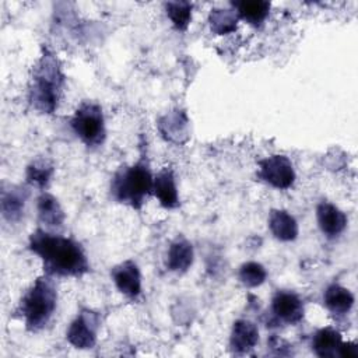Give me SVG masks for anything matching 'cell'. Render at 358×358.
<instances>
[{
    "label": "cell",
    "instance_id": "cell-1",
    "mask_svg": "<svg viewBox=\"0 0 358 358\" xmlns=\"http://www.w3.org/2000/svg\"><path fill=\"white\" fill-rule=\"evenodd\" d=\"M28 249L35 253L43 273L52 277H83L90 271L87 253L80 242L38 227L28 239Z\"/></svg>",
    "mask_w": 358,
    "mask_h": 358
},
{
    "label": "cell",
    "instance_id": "cell-2",
    "mask_svg": "<svg viewBox=\"0 0 358 358\" xmlns=\"http://www.w3.org/2000/svg\"><path fill=\"white\" fill-rule=\"evenodd\" d=\"M64 83L66 77L57 56L48 48H43L29 78L28 99L31 106L42 115L56 112L63 96Z\"/></svg>",
    "mask_w": 358,
    "mask_h": 358
},
{
    "label": "cell",
    "instance_id": "cell-3",
    "mask_svg": "<svg viewBox=\"0 0 358 358\" xmlns=\"http://www.w3.org/2000/svg\"><path fill=\"white\" fill-rule=\"evenodd\" d=\"M57 298L55 277L43 273L24 292L15 313L28 331L38 333L52 320L57 308Z\"/></svg>",
    "mask_w": 358,
    "mask_h": 358
},
{
    "label": "cell",
    "instance_id": "cell-4",
    "mask_svg": "<svg viewBox=\"0 0 358 358\" xmlns=\"http://www.w3.org/2000/svg\"><path fill=\"white\" fill-rule=\"evenodd\" d=\"M154 175L145 159L122 166L110 180V196L117 203L140 210L147 197L152 194Z\"/></svg>",
    "mask_w": 358,
    "mask_h": 358
},
{
    "label": "cell",
    "instance_id": "cell-5",
    "mask_svg": "<svg viewBox=\"0 0 358 358\" xmlns=\"http://www.w3.org/2000/svg\"><path fill=\"white\" fill-rule=\"evenodd\" d=\"M70 126L77 138L88 148H96L106 138V126L102 106L92 101L83 102L74 112Z\"/></svg>",
    "mask_w": 358,
    "mask_h": 358
},
{
    "label": "cell",
    "instance_id": "cell-6",
    "mask_svg": "<svg viewBox=\"0 0 358 358\" xmlns=\"http://www.w3.org/2000/svg\"><path fill=\"white\" fill-rule=\"evenodd\" d=\"M257 178L274 189L285 190L295 183L296 173L287 155L274 154L259 161Z\"/></svg>",
    "mask_w": 358,
    "mask_h": 358
},
{
    "label": "cell",
    "instance_id": "cell-7",
    "mask_svg": "<svg viewBox=\"0 0 358 358\" xmlns=\"http://www.w3.org/2000/svg\"><path fill=\"white\" fill-rule=\"evenodd\" d=\"M99 327V313L92 309L83 308L69 324L66 330V338L74 348L90 350L96 344Z\"/></svg>",
    "mask_w": 358,
    "mask_h": 358
},
{
    "label": "cell",
    "instance_id": "cell-8",
    "mask_svg": "<svg viewBox=\"0 0 358 358\" xmlns=\"http://www.w3.org/2000/svg\"><path fill=\"white\" fill-rule=\"evenodd\" d=\"M270 312L278 323L294 326L303 319L305 306L303 301L294 291L278 289L271 298Z\"/></svg>",
    "mask_w": 358,
    "mask_h": 358
},
{
    "label": "cell",
    "instance_id": "cell-9",
    "mask_svg": "<svg viewBox=\"0 0 358 358\" xmlns=\"http://www.w3.org/2000/svg\"><path fill=\"white\" fill-rule=\"evenodd\" d=\"M157 127L162 138L172 144H185L190 137V120L183 109L175 108L162 115Z\"/></svg>",
    "mask_w": 358,
    "mask_h": 358
},
{
    "label": "cell",
    "instance_id": "cell-10",
    "mask_svg": "<svg viewBox=\"0 0 358 358\" xmlns=\"http://www.w3.org/2000/svg\"><path fill=\"white\" fill-rule=\"evenodd\" d=\"M110 277L117 291L129 299H137L141 295V273L134 260H124L110 270Z\"/></svg>",
    "mask_w": 358,
    "mask_h": 358
},
{
    "label": "cell",
    "instance_id": "cell-11",
    "mask_svg": "<svg viewBox=\"0 0 358 358\" xmlns=\"http://www.w3.org/2000/svg\"><path fill=\"white\" fill-rule=\"evenodd\" d=\"M29 196L27 186L8 185L1 187L0 211L1 217L7 224H18L24 215L25 204Z\"/></svg>",
    "mask_w": 358,
    "mask_h": 358
},
{
    "label": "cell",
    "instance_id": "cell-12",
    "mask_svg": "<svg viewBox=\"0 0 358 358\" xmlns=\"http://www.w3.org/2000/svg\"><path fill=\"white\" fill-rule=\"evenodd\" d=\"M316 221L320 232L329 239L338 238L348 224L345 213L326 200L320 201L316 207Z\"/></svg>",
    "mask_w": 358,
    "mask_h": 358
},
{
    "label": "cell",
    "instance_id": "cell-13",
    "mask_svg": "<svg viewBox=\"0 0 358 358\" xmlns=\"http://www.w3.org/2000/svg\"><path fill=\"white\" fill-rule=\"evenodd\" d=\"M152 194L157 197L158 203L166 210H173L180 206L176 178L171 166H164L154 175Z\"/></svg>",
    "mask_w": 358,
    "mask_h": 358
},
{
    "label": "cell",
    "instance_id": "cell-14",
    "mask_svg": "<svg viewBox=\"0 0 358 358\" xmlns=\"http://www.w3.org/2000/svg\"><path fill=\"white\" fill-rule=\"evenodd\" d=\"M36 213H38V221L39 227L52 232H57L63 228L66 214L62 208L59 200L48 193L42 192L36 199Z\"/></svg>",
    "mask_w": 358,
    "mask_h": 358
},
{
    "label": "cell",
    "instance_id": "cell-15",
    "mask_svg": "<svg viewBox=\"0 0 358 358\" xmlns=\"http://www.w3.org/2000/svg\"><path fill=\"white\" fill-rule=\"evenodd\" d=\"M259 343V327L249 319L234 322L229 334V348L235 354H248Z\"/></svg>",
    "mask_w": 358,
    "mask_h": 358
},
{
    "label": "cell",
    "instance_id": "cell-16",
    "mask_svg": "<svg viewBox=\"0 0 358 358\" xmlns=\"http://www.w3.org/2000/svg\"><path fill=\"white\" fill-rule=\"evenodd\" d=\"M271 235L281 242H292L298 238L299 227L295 217L282 208H273L268 213L267 220Z\"/></svg>",
    "mask_w": 358,
    "mask_h": 358
},
{
    "label": "cell",
    "instance_id": "cell-17",
    "mask_svg": "<svg viewBox=\"0 0 358 358\" xmlns=\"http://www.w3.org/2000/svg\"><path fill=\"white\" fill-rule=\"evenodd\" d=\"M194 260L193 245L185 238H176L171 242L166 252V268L172 273L183 274L186 273Z\"/></svg>",
    "mask_w": 358,
    "mask_h": 358
},
{
    "label": "cell",
    "instance_id": "cell-18",
    "mask_svg": "<svg viewBox=\"0 0 358 358\" xmlns=\"http://www.w3.org/2000/svg\"><path fill=\"white\" fill-rule=\"evenodd\" d=\"M343 337L334 327H322L316 330L310 340V347L319 358H338Z\"/></svg>",
    "mask_w": 358,
    "mask_h": 358
},
{
    "label": "cell",
    "instance_id": "cell-19",
    "mask_svg": "<svg viewBox=\"0 0 358 358\" xmlns=\"http://www.w3.org/2000/svg\"><path fill=\"white\" fill-rule=\"evenodd\" d=\"M354 302V294L348 288L336 282L327 285L323 292V305L334 316H345L350 313Z\"/></svg>",
    "mask_w": 358,
    "mask_h": 358
},
{
    "label": "cell",
    "instance_id": "cell-20",
    "mask_svg": "<svg viewBox=\"0 0 358 358\" xmlns=\"http://www.w3.org/2000/svg\"><path fill=\"white\" fill-rule=\"evenodd\" d=\"M231 7L236 11L239 20L252 27H260L268 17L271 4L266 0H241L232 1Z\"/></svg>",
    "mask_w": 358,
    "mask_h": 358
},
{
    "label": "cell",
    "instance_id": "cell-21",
    "mask_svg": "<svg viewBox=\"0 0 358 358\" xmlns=\"http://www.w3.org/2000/svg\"><path fill=\"white\" fill-rule=\"evenodd\" d=\"M239 22V17L236 11L229 7H215L211 8L208 14V25L213 34L215 35H228L236 31Z\"/></svg>",
    "mask_w": 358,
    "mask_h": 358
},
{
    "label": "cell",
    "instance_id": "cell-22",
    "mask_svg": "<svg viewBox=\"0 0 358 358\" xmlns=\"http://www.w3.org/2000/svg\"><path fill=\"white\" fill-rule=\"evenodd\" d=\"M55 168L53 164L46 159V158H36L31 161V164L25 169V180L29 186L38 187V189H45L52 176H53Z\"/></svg>",
    "mask_w": 358,
    "mask_h": 358
},
{
    "label": "cell",
    "instance_id": "cell-23",
    "mask_svg": "<svg viewBox=\"0 0 358 358\" xmlns=\"http://www.w3.org/2000/svg\"><path fill=\"white\" fill-rule=\"evenodd\" d=\"M164 7L173 28L178 31H186L192 21L193 4L189 1H168Z\"/></svg>",
    "mask_w": 358,
    "mask_h": 358
},
{
    "label": "cell",
    "instance_id": "cell-24",
    "mask_svg": "<svg viewBox=\"0 0 358 358\" xmlns=\"http://www.w3.org/2000/svg\"><path fill=\"white\" fill-rule=\"evenodd\" d=\"M238 278L241 284L246 288L260 287L267 278V270L262 263L245 262L239 266Z\"/></svg>",
    "mask_w": 358,
    "mask_h": 358
},
{
    "label": "cell",
    "instance_id": "cell-25",
    "mask_svg": "<svg viewBox=\"0 0 358 358\" xmlns=\"http://www.w3.org/2000/svg\"><path fill=\"white\" fill-rule=\"evenodd\" d=\"M338 358H358V344L354 341H343L338 351Z\"/></svg>",
    "mask_w": 358,
    "mask_h": 358
}]
</instances>
